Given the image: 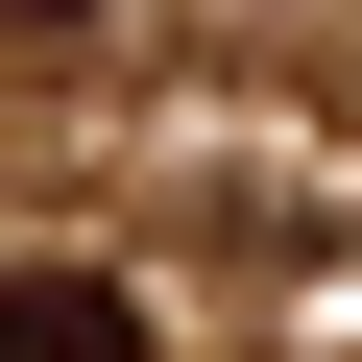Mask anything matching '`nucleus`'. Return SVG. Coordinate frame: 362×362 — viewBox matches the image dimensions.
I'll use <instances>...</instances> for the list:
<instances>
[{"mask_svg":"<svg viewBox=\"0 0 362 362\" xmlns=\"http://www.w3.org/2000/svg\"><path fill=\"white\" fill-rule=\"evenodd\" d=\"M0 362H169V338H145V290H97V266H0Z\"/></svg>","mask_w":362,"mask_h":362,"instance_id":"f257e3e1","label":"nucleus"},{"mask_svg":"<svg viewBox=\"0 0 362 362\" xmlns=\"http://www.w3.org/2000/svg\"><path fill=\"white\" fill-rule=\"evenodd\" d=\"M0 25H73V0H0Z\"/></svg>","mask_w":362,"mask_h":362,"instance_id":"f03ea898","label":"nucleus"}]
</instances>
